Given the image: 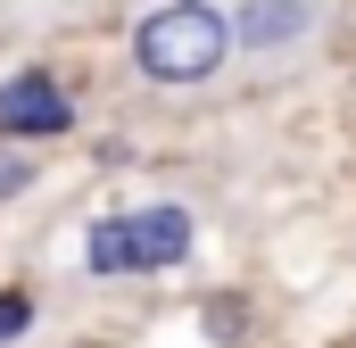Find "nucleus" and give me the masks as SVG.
Masks as SVG:
<instances>
[{"instance_id": "5", "label": "nucleus", "mask_w": 356, "mask_h": 348, "mask_svg": "<svg viewBox=\"0 0 356 348\" xmlns=\"http://www.w3.org/2000/svg\"><path fill=\"white\" fill-rule=\"evenodd\" d=\"M33 324H42V299H33L25 282H8V290H0V348H17Z\"/></svg>"}, {"instance_id": "1", "label": "nucleus", "mask_w": 356, "mask_h": 348, "mask_svg": "<svg viewBox=\"0 0 356 348\" xmlns=\"http://www.w3.org/2000/svg\"><path fill=\"white\" fill-rule=\"evenodd\" d=\"M124 75L158 100H199V91L241 75V25L232 0H141L124 25Z\"/></svg>"}, {"instance_id": "6", "label": "nucleus", "mask_w": 356, "mask_h": 348, "mask_svg": "<svg viewBox=\"0 0 356 348\" xmlns=\"http://www.w3.org/2000/svg\"><path fill=\"white\" fill-rule=\"evenodd\" d=\"M33 182H42V166L25 158V141H0V199H25Z\"/></svg>"}, {"instance_id": "2", "label": "nucleus", "mask_w": 356, "mask_h": 348, "mask_svg": "<svg viewBox=\"0 0 356 348\" xmlns=\"http://www.w3.org/2000/svg\"><path fill=\"white\" fill-rule=\"evenodd\" d=\"M199 249V207L182 199H141V207H116V216H91L83 224V274L91 282H158L191 265Z\"/></svg>"}, {"instance_id": "3", "label": "nucleus", "mask_w": 356, "mask_h": 348, "mask_svg": "<svg viewBox=\"0 0 356 348\" xmlns=\"http://www.w3.org/2000/svg\"><path fill=\"white\" fill-rule=\"evenodd\" d=\"M332 17H340V0H232V25H241V75H249V84L298 75V67L332 42Z\"/></svg>"}, {"instance_id": "4", "label": "nucleus", "mask_w": 356, "mask_h": 348, "mask_svg": "<svg viewBox=\"0 0 356 348\" xmlns=\"http://www.w3.org/2000/svg\"><path fill=\"white\" fill-rule=\"evenodd\" d=\"M67 133H75V91L58 84L50 67H17V75H0V141L42 150V141H67Z\"/></svg>"}]
</instances>
